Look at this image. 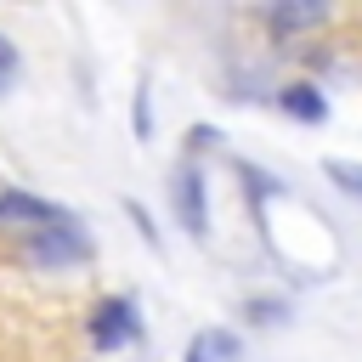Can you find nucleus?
Returning <instances> with one entry per match:
<instances>
[{
    "instance_id": "f257e3e1",
    "label": "nucleus",
    "mask_w": 362,
    "mask_h": 362,
    "mask_svg": "<svg viewBox=\"0 0 362 362\" xmlns=\"http://www.w3.org/2000/svg\"><path fill=\"white\" fill-rule=\"evenodd\" d=\"M28 260H40V266H79V260H90V243L62 221V226H45V232L28 238Z\"/></svg>"
},
{
    "instance_id": "f03ea898",
    "label": "nucleus",
    "mask_w": 362,
    "mask_h": 362,
    "mask_svg": "<svg viewBox=\"0 0 362 362\" xmlns=\"http://www.w3.org/2000/svg\"><path fill=\"white\" fill-rule=\"evenodd\" d=\"M136 300H102L96 305V317H90V339H96V351H124L130 339H136Z\"/></svg>"
},
{
    "instance_id": "7ed1b4c3",
    "label": "nucleus",
    "mask_w": 362,
    "mask_h": 362,
    "mask_svg": "<svg viewBox=\"0 0 362 362\" xmlns=\"http://www.w3.org/2000/svg\"><path fill=\"white\" fill-rule=\"evenodd\" d=\"M175 209H181V226H187L192 238L209 232V198H204L198 164H181V170H175Z\"/></svg>"
},
{
    "instance_id": "20e7f679",
    "label": "nucleus",
    "mask_w": 362,
    "mask_h": 362,
    "mask_svg": "<svg viewBox=\"0 0 362 362\" xmlns=\"http://www.w3.org/2000/svg\"><path fill=\"white\" fill-rule=\"evenodd\" d=\"M0 221H28L34 232H45V226H62L68 215H62L57 204L34 198V192H0Z\"/></svg>"
},
{
    "instance_id": "39448f33",
    "label": "nucleus",
    "mask_w": 362,
    "mask_h": 362,
    "mask_svg": "<svg viewBox=\"0 0 362 362\" xmlns=\"http://www.w3.org/2000/svg\"><path fill=\"white\" fill-rule=\"evenodd\" d=\"M238 356H243V345L232 328H204V334H192L181 362H238Z\"/></svg>"
},
{
    "instance_id": "423d86ee",
    "label": "nucleus",
    "mask_w": 362,
    "mask_h": 362,
    "mask_svg": "<svg viewBox=\"0 0 362 362\" xmlns=\"http://www.w3.org/2000/svg\"><path fill=\"white\" fill-rule=\"evenodd\" d=\"M322 17H328V6H317V0H305V6H288V0H283V6H272V28H277V34H300V28H317Z\"/></svg>"
},
{
    "instance_id": "0eeeda50",
    "label": "nucleus",
    "mask_w": 362,
    "mask_h": 362,
    "mask_svg": "<svg viewBox=\"0 0 362 362\" xmlns=\"http://www.w3.org/2000/svg\"><path fill=\"white\" fill-rule=\"evenodd\" d=\"M277 102H283V113H294V119H305V124H317V119L328 113V102H322V96L311 90V85H288V90H283Z\"/></svg>"
},
{
    "instance_id": "6e6552de",
    "label": "nucleus",
    "mask_w": 362,
    "mask_h": 362,
    "mask_svg": "<svg viewBox=\"0 0 362 362\" xmlns=\"http://www.w3.org/2000/svg\"><path fill=\"white\" fill-rule=\"evenodd\" d=\"M322 175H328V181H339L345 192H356V198H362V164H351V158H328V164H322Z\"/></svg>"
},
{
    "instance_id": "1a4fd4ad",
    "label": "nucleus",
    "mask_w": 362,
    "mask_h": 362,
    "mask_svg": "<svg viewBox=\"0 0 362 362\" xmlns=\"http://www.w3.org/2000/svg\"><path fill=\"white\" fill-rule=\"evenodd\" d=\"M255 322H283V300H249Z\"/></svg>"
},
{
    "instance_id": "9d476101",
    "label": "nucleus",
    "mask_w": 362,
    "mask_h": 362,
    "mask_svg": "<svg viewBox=\"0 0 362 362\" xmlns=\"http://www.w3.org/2000/svg\"><path fill=\"white\" fill-rule=\"evenodd\" d=\"M11 74H17V45H11L6 34H0V85H6Z\"/></svg>"
},
{
    "instance_id": "9b49d317",
    "label": "nucleus",
    "mask_w": 362,
    "mask_h": 362,
    "mask_svg": "<svg viewBox=\"0 0 362 362\" xmlns=\"http://www.w3.org/2000/svg\"><path fill=\"white\" fill-rule=\"evenodd\" d=\"M136 130L147 136V90H136Z\"/></svg>"
}]
</instances>
